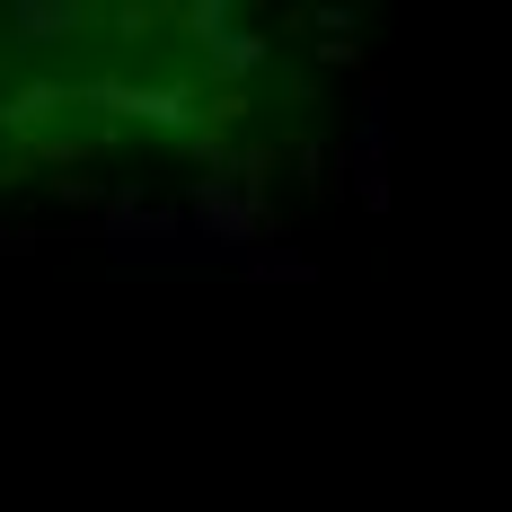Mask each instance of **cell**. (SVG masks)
Masks as SVG:
<instances>
[{
	"label": "cell",
	"mask_w": 512,
	"mask_h": 512,
	"mask_svg": "<svg viewBox=\"0 0 512 512\" xmlns=\"http://www.w3.org/2000/svg\"><path fill=\"white\" fill-rule=\"evenodd\" d=\"M0 36H9L18 53L98 45V0H9V9H0Z\"/></svg>",
	"instance_id": "2"
},
{
	"label": "cell",
	"mask_w": 512,
	"mask_h": 512,
	"mask_svg": "<svg viewBox=\"0 0 512 512\" xmlns=\"http://www.w3.org/2000/svg\"><path fill=\"white\" fill-rule=\"evenodd\" d=\"M195 230H204L212 248H265V230H274V204L248 195V186H221V177H195Z\"/></svg>",
	"instance_id": "3"
},
{
	"label": "cell",
	"mask_w": 512,
	"mask_h": 512,
	"mask_svg": "<svg viewBox=\"0 0 512 512\" xmlns=\"http://www.w3.org/2000/svg\"><path fill=\"white\" fill-rule=\"evenodd\" d=\"M177 62H186V80H195V89H248L256 71H274V36H256L248 18H239V27H230V36H212L204 53H177Z\"/></svg>",
	"instance_id": "4"
},
{
	"label": "cell",
	"mask_w": 512,
	"mask_h": 512,
	"mask_svg": "<svg viewBox=\"0 0 512 512\" xmlns=\"http://www.w3.org/2000/svg\"><path fill=\"white\" fill-rule=\"evenodd\" d=\"M239 274H256V283H309V274H318V265H309V256H239Z\"/></svg>",
	"instance_id": "5"
},
{
	"label": "cell",
	"mask_w": 512,
	"mask_h": 512,
	"mask_svg": "<svg viewBox=\"0 0 512 512\" xmlns=\"http://www.w3.org/2000/svg\"><path fill=\"white\" fill-rule=\"evenodd\" d=\"M318 62H327V71H345V62H362V36H318Z\"/></svg>",
	"instance_id": "6"
},
{
	"label": "cell",
	"mask_w": 512,
	"mask_h": 512,
	"mask_svg": "<svg viewBox=\"0 0 512 512\" xmlns=\"http://www.w3.org/2000/svg\"><path fill=\"white\" fill-rule=\"evenodd\" d=\"M71 124V71H53V62H27V71H9L0 80V133L9 142H53Z\"/></svg>",
	"instance_id": "1"
}]
</instances>
